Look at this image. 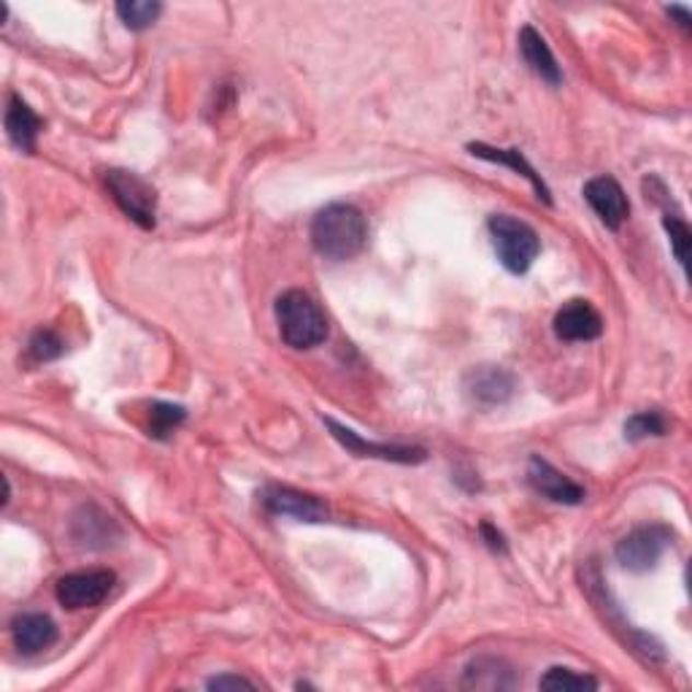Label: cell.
<instances>
[{
    "label": "cell",
    "mask_w": 692,
    "mask_h": 692,
    "mask_svg": "<svg viewBox=\"0 0 692 692\" xmlns=\"http://www.w3.org/2000/svg\"><path fill=\"white\" fill-rule=\"evenodd\" d=\"M311 244L327 260H351L368 244V219L357 206L331 204L311 222Z\"/></svg>",
    "instance_id": "1"
},
{
    "label": "cell",
    "mask_w": 692,
    "mask_h": 692,
    "mask_svg": "<svg viewBox=\"0 0 692 692\" xmlns=\"http://www.w3.org/2000/svg\"><path fill=\"white\" fill-rule=\"evenodd\" d=\"M281 342L292 349H314L327 338V320L320 303L303 290L281 292L276 301Z\"/></svg>",
    "instance_id": "2"
},
{
    "label": "cell",
    "mask_w": 692,
    "mask_h": 692,
    "mask_svg": "<svg viewBox=\"0 0 692 692\" xmlns=\"http://www.w3.org/2000/svg\"><path fill=\"white\" fill-rule=\"evenodd\" d=\"M487 230L500 265L515 276L528 274L530 265L535 263V257L541 252L539 233L528 222L511 215L489 217Z\"/></svg>",
    "instance_id": "3"
},
{
    "label": "cell",
    "mask_w": 692,
    "mask_h": 692,
    "mask_svg": "<svg viewBox=\"0 0 692 692\" xmlns=\"http://www.w3.org/2000/svg\"><path fill=\"white\" fill-rule=\"evenodd\" d=\"M106 187L112 193L114 204L125 211V217L132 219L138 228L152 230L158 224V193L149 182H143L132 171H108Z\"/></svg>",
    "instance_id": "4"
},
{
    "label": "cell",
    "mask_w": 692,
    "mask_h": 692,
    "mask_svg": "<svg viewBox=\"0 0 692 692\" xmlns=\"http://www.w3.org/2000/svg\"><path fill=\"white\" fill-rule=\"evenodd\" d=\"M671 539L673 535L666 524H644V528H636L616 544V563L625 570H633V574L651 570L660 563V557L666 555Z\"/></svg>",
    "instance_id": "5"
},
{
    "label": "cell",
    "mask_w": 692,
    "mask_h": 692,
    "mask_svg": "<svg viewBox=\"0 0 692 692\" xmlns=\"http://www.w3.org/2000/svg\"><path fill=\"white\" fill-rule=\"evenodd\" d=\"M114 587L112 570H79V574H68L57 581V601L66 609H92V606L106 601V596Z\"/></svg>",
    "instance_id": "6"
},
{
    "label": "cell",
    "mask_w": 692,
    "mask_h": 692,
    "mask_svg": "<svg viewBox=\"0 0 692 692\" xmlns=\"http://www.w3.org/2000/svg\"><path fill=\"white\" fill-rule=\"evenodd\" d=\"M325 425H327V430L333 432V438H336L344 449H349L351 454H357V458L388 460V463H403V465L423 463V460L428 458V452H425L423 447H401V443L366 441V438L357 436L355 430L346 428V425L336 423V419H331V417H325Z\"/></svg>",
    "instance_id": "7"
},
{
    "label": "cell",
    "mask_w": 692,
    "mask_h": 692,
    "mask_svg": "<svg viewBox=\"0 0 692 692\" xmlns=\"http://www.w3.org/2000/svg\"><path fill=\"white\" fill-rule=\"evenodd\" d=\"M585 200L609 230H620L631 215V200H627L625 189L614 176L590 178L585 184Z\"/></svg>",
    "instance_id": "8"
},
{
    "label": "cell",
    "mask_w": 692,
    "mask_h": 692,
    "mask_svg": "<svg viewBox=\"0 0 692 692\" xmlns=\"http://www.w3.org/2000/svg\"><path fill=\"white\" fill-rule=\"evenodd\" d=\"M263 506L276 517H292L298 522H325L327 506L314 495L298 493L292 487L270 484L263 489Z\"/></svg>",
    "instance_id": "9"
},
{
    "label": "cell",
    "mask_w": 692,
    "mask_h": 692,
    "mask_svg": "<svg viewBox=\"0 0 692 692\" xmlns=\"http://www.w3.org/2000/svg\"><path fill=\"white\" fill-rule=\"evenodd\" d=\"M552 327H555V336L561 342H596L603 333V320L590 301L574 298V301L563 303Z\"/></svg>",
    "instance_id": "10"
},
{
    "label": "cell",
    "mask_w": 692,
    "mask_h": 692,
    "mask_svg": "<svg viewBox=\"0 0 692 692\" xmlns=\"http://www.w3.org/2000/svg\"><path fill=\"white\" fill-rule=\"evenodd\" d=\"M528 482L530 487L539 495H544L552 504H563V506H579L585 500V489L576 482H570L568 476L561 474L552 463H546L544 458H530L528 463Z\"/></svg>",
    "instance_id": "11"
},
{
    "label": "cell",
    "mask_w": 692,
    "mask_h": 692,
    "mask_svg": "<svg viewBox=\"0 0 692 692\" xmlns=\"http://www.w3.org/2000/svg\"><path fill=\"white\" fill-rule=\"evenodd\" d=\"M515 390V377L500 366H478L465 377V392L478 406H504L511 401Z\"/></svg>",
    "instance_id": "12"
},
{
    "label": "cell",
    "mask_w": 692,
    "mask_h": 692,
    "mask_svg": "<svg viewBox=\"0 0 692 692\" xmlns=\"http://www.w3.org/2000/svg\"><path fill=\"white\" fill-rule=\"evenodd\" d=\"M11 638L22 655H38L57 642V625L46 614H20L11 622Z\"/></svg>",
    "instance_id": "13"
},
{
    "label": "cell",
    "mask_w": 692,
    "mask_h": 692,
    "mask_svg": "<svg viewBox=\"0 0 692 692\" xmlns=\"http://www.w3.org/2000/svg\"><path fill=\"white\" fill-rule=\"evenodd\" d=\"M519 55H522V60L528 62L530 71L539 73L541 79H544L546 84L557 86L563 82V73H561V66H557L555 55H552L550 44L544 42V36H541L535 27L524 25L522 31H519Z\"/></svg>",
    "instance_id": "14"
},
{
    "label": "cell",
    "mask_w": 692,
    "mask_h": 692,
    "mask_svg": "<svg viewBox=\"0 0 692 692\" xmlns=\"http://www.w3.org/2000/svg\"><path fill=\"white\" fill-rule=\"evenodd\" d=\"M42 128V117L20 95H11L9 108H5V132H9L11 143L22 152H36V138Z\"/></svg>",
    "instance_id": "15"
},
{
    "label": "cell",
    "mask_w": 692,
    "mask_h": 692,
    "mask_svg": "<svg viewBox=\"0 0 692 692\" xmlns=\"http://www.w3.org/2000/svg\"><path fill=\"white\" fill-rule=\"evenodd\" d=\"M73 539L82 546H90V550H106L114 544V539H119V528L101 509L86 506L82 515L73 517Z\"/></svg>",
    "instance_id": "16"
},
{
    "label": "cell",
    "mask_w": 692,
    "mask_h": 692,
    "mask_svg": "<svg viewBox=\"0 0 692 692\" xmlns=\"http://www.w3.org/2000/svg\"><path fill=\"white\" fill-rule=\"evenodd\" d=\"M515 682V671L500 657H476L463 673L465 690H511Z\"/></svg>",
    "instance_id": "17"
},
{
    "label": "cell",
    "mask_w": 692,
    "mask_h": 692,
    "mask_svg": "<svg viewBox=\"0 0 692 692\" xmlns=\"http://www.w3.org/2000/svg\"><path fill=\"white\" fill-rule=\"evenodd\" d=\"M469 152L478 160H487V163H498V165H506V169L517 171L519 176H524L530 184H533L535 193H539V198L544 200V204H552L550 187H546L544 178L533 171V165L522 158L519 149H493V147H487V143H469Z\"/></svg>",
    "instance_id": "18"
},
{
    "label": "cell",
    "mask_w": 692,
    "mask_h": 692,
    "mask_svg": "<svg viewBox=\"0 0 692 692\" xmlns=\"http://www.w3.org/2000/svg\"><path fill=\"white\" fill-rule=\"evenodd\" d=\"M163 14V3L158 0H123L117 3V16L128 31H147Z\"/></svg>",
    "instance_id": "19"
},
{
    "label": "cell",
    "mask_w": 692,
    "mask_h": 692,
    "mask_svg": "<svg viewBox=\"0 0 692 692\" xmlns=\"http://www.w3.org/2000/svg\"><path fill=\"white\" fill-rule=\"evenodd\" d=\"M539 688L552 690V692H585V690H598V679L587 677V673H576L574 668L555 666L541 677Z\"/></svg>",
    "instance_id": "20"
},
{
    "label": "cell",
    "mask_w": 692,
    "mask_h": 692,
    "mask_svg": "<svg viewBox=\"0 0 692 692\" xmlns=\"http://www.w3.org/2000/svg\"><path fill=\"white\" fill-rule=\"evenodd\" d=\"M184 419H187V412H184L182 406H173V403H154L152 412H149V436L158 438V441H169Z\"/></svg>",
    "instance_id": "21"
},
{
    "label": "cell",
    "mask_w": 692,
    "mask_h": 692,
    "mask_svg": "<svg viewBox=\"0 0 692 692\" xmlns=\"http://www.w3.org/2000/svg\"><path fill=\"white\" fill-rule=\"evenodd\" d=\"M662 228H666L668 241H671V250H673V257H677V263L682 265V268H688L690 241H692L690 224L684 222V217L671 215V211H668V215L662 217Z\"/></svg>",
    "instance_id": "22"
},
{
    "label": "cell",
    "mask_w": 692,
    "mask_h": 692,
    "mask_svg": "<svg viewBox=\"0 0 692 692\" xmlns=\"http://www.w3.org/2000/svg\"><path fill=\"white\" fill-rule=\"evenodd\" d=\"M668 423L660 412H638L625 423L627 441H642L649 436H666Z\"/></svg>",
    "instance_id": "23"
},
{
    "label": "cell",
    "mask_w": 692,
    "mask_h": 692,
    "mask_svg": "<svg viewBox=\"0 0 692 692\" xmlns=\"http://www.w3.org/2000/svg\"><path fill=\"white\" fill-rule=\"evenodd\" d=\"M27 351H31V357L36 362H49L57 360L66 351V342L55 331H36L31 344H27Z\"/></svg>",
    "instance_id": "24"
},
{
    "label": "cell",
    "mask_w": 692,
    "mask_h": 692,
    "mask_svg": "<svg viewBox=\"0 0 692 692\" xmlns=\"http://www.w3.org/2000/svg\"><path fill=\"white\" fill-rule=\"evenodd\" d=\"M206 688L209 690H239V688L252 690L255 688V682H250V679H244V677H235V673H222V677L209 679Z\"/></svg>",
    "instance_id": "25"
},
{
    "label": "cell",
    "mask_w": 692,
    "mask_h": 692,
    "mask_svg": "<svg viewBox=\"0 0 692 692\" xmlns=\"http://www.w3.org/2000/svg\"><path fill=\"white\" fill-rule=\"evenodd\" d=\"M478 533H482V539L487 541L489 550L500 552V555H506V539H504V533H498V530H495L489 522H482V528H478Z\"/></svg>",
    "instance_id": "26"
},
{
    "label": "cell",
    "mask_w": 692,
    "mask_h": 692,
    "mask_svg": "<svg viewBox=\"0 0 692 692\" xmlns=\"http://www.w3.org/2000/svg\"><path fill=\"white\" fill-rule=\"evenodd\" d=\"M666 11H668V14H671V16H677V22L684 27V31H690L692 14H690L688 9H684V5H668Z\"/></svg>",
    "instance_id": "27"
}]
</instances>
